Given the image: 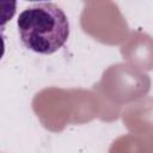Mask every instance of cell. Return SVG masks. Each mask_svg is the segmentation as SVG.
Masks as SVG:
<instances>
[{
	"label": "cell",
	"instance_id": "6da1fadb",
	"mask_svg": "<svg viewBox=\"0 0 153 153\" xmlns=\"http://www.w3.org/2000/svg\"><path fill=\"white\" fill-rule=\"evenodd\" d=\"M20 42L25 48L49 55L65 45L69 37V22L54 2H37L25 8L17 19Z\"/></svg>",
	"mask_w": 153,
	"mask_h": 153
}]
</instances>
